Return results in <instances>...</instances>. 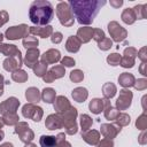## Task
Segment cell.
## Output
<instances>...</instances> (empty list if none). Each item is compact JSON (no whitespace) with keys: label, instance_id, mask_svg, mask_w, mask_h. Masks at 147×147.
<instances>
[{"label":"cell","instance_id":"obj_1","mask_svg":"<svg viewBox=\"0 0 147 147\" xmlns=\"http://www.w3.org/2000/svg\"><path fill=\"white\" fill-rule=\"evenodd\" d=\"M106 5V1H99V0H70L69 6L71 8V11L75 14L77 21L79 24L88 25L93 22L94 17L99 13V9Z\"/></svg>","mask_w":147,"mask_h":147},{"label":"cell","instance_id":"obj_2","mask_svg":"<svg viewBox=\"0 0 147 147\" xmlns=\"http://www.w3.org/2000/svg\"><path fill=\"white\" fill-rule=\"evenodd\" d=\"M54 15L53 6L49 1L37 0L33 1L29 9V17L33 24L37 25H47Z\"/></svg>","mask_w":147,"mask_h":147},{"label":"cell","instance_id":"obj_3","mask_svg":"<svg viewBox=\"0 0 147 147\" xmlns=\"http://www.w3.org/2000/svg\"><path fill=\"white\" fill-rule=\"evenodd\" d=\"M56 14L62 25L70 26L74 24V15L69 6V2H60L56 6Z\"/></svg>","mask_w":147,"mask_h":147},{"label":"cell","instance_id":"obj_4","mask_svg":"<svg viewBox=\"0 0 147 147\" xmlns=\"http://www.w3.org/2000/svg\"><path fill=\"white\" fill-rule=\"evenodd\" d=\"M108 30L115 41H122L126 37V31L117 22H110L108 24Z\"/></svg>","mask_w":147,"mask_h":147},{"label":"cell","instance_id":"obj_5","mask_svg":"<svg viewBox=\"0 0 147 147\" xmlns=\"http://www.w3.org/2000/svg\"><path fill=\"white\" fill-rule=\"evenodd\" d=\"M29 31V26L25 24H21L18 26H11L6 31V37L8 39H18L24 37Z\"/></svg>","mask_w":147,"mask_h":147},{"label":"cell","instance_id":"obj_6","mask_svg":"<svg viewBox=\"0 0 147 147\" xmlns=\"http://www.w3.org/2000/svg\"><path fill=\"white\" fill-rule=\"evenodd\" d=\"M23 115H24V117H31L33 121L39 122L42 116V109L40 107H36V106L29 103L23 107Z\"/></svg>","mask_w":147,"mask_h":147},{"label":"cell","instance_id":"obj_7","mask_svg":"<svg viewBox=\"0 0 147 147\" xmlns=\"http://www.w3.org/2000/svg\"><path fill=\"white\" fill-rule=\"evenodd\" d=\"M15 132L21 136V140L24 141V142H29V141H31L32 138H33L32 131L29 129V126H28L25 123H20L18 125H16Z\"/></svg>","mask_w":147,"mask_h":147},{"label":"cell","instance_id":"obj_8","mask_svg":"<svg viewBox=\"0 0 147 147\" xmlns=\"http://www.w3.org/2000/svg\"><path fill=\"white\" fill-rule=\"evenodd\" d=\"M131 99H132V93L130 91L123 90L119 93V98L117 99V107L119 109H125L130 106L131 103Z\"/></svg>","mask_w":147,"mask_h":147},{"label":"cell","instance_id":"obj_9","mask_svg":"<svg viewBox=\"0 0 147 147\" xmlns=\"http://www.w3.org/2000/svg\"><path fill=\"white\" fill-rule=\"evenodd\" d=\"M20 102L17 99L15 98H9L7 99L1 106H0V111L2 114H6V111H11V113H15V109L18 107Z\"/></svg>","mask_w":147,"mask_h":147},{"label":"cell","instance_id":"obj_10","mask_svg":"<svg viewBox=\"0 0 147 147\" xmlns=\"http://www.w3.org/2000/svg\"><path fill=\"white\" fill-rule=\"evenodd\" d=\"M39 56V51L37 48L29 49L25 56V65L29 68H33L34 64H37V60Z\"/></svg>","mask_w":147,"mask_h":147},{"label":"cell","instance_id":"obj_11","mask_svg":"<svg viewBox=\"0 0 147 147\" xmlns=\"http://www.w3.org/2000/svg\"><path fill=\"white\" fill-rule=\"evenodd\" d=\"M41 60H42L44 63L46 62V64L47 63H54V62L60 60V52L56 51V49H49L47 53H45L42 55Z\"/></svg>","mask_w":147,"mask_h":147},{"label":"cell","instance_id":"obj_12","mask_svg":"<svg viewBox=\"0 0 147 147\" xmlns=\"http://www.w3.org/2000/svg\"><path fill=\"white\" fill-rule=\"evenodd\" d=\"M29 31H30L31 33H33V34L40 36V37H42V38H46V37H48V36L52 33L53 29H52V26H49V25H46V26H44V28L31 26V28H29Z\"/></svg>","mask_w":147,"mask_h":147},{"label":"cell","instance_id":"obj_13","mask_svg":"<svg viewBox=\"0 0 147 147\" xmlns=\"http://www.w3.org/2000/svg\"><path fill=\"white\" fill-rule=\"evenodd\" d=\"M62 118L59 115H51L48 116L47 121H46V126L48 127V130H55L57 127H61L62 125Z\"/></svg>","mask_w":147,"mask_h":147},{"label":"cell","instance_id":"obj_14","mask_svg":"<svg viewBox=\"0 0 147 147\" xmlns=\"http://www.w3.org/2000/svg\"><path fill=\"white\" fill-rule=\"evenodd\" d=\"M101 127H102L101 130H102L103 136H106L109 139L114 138L116 136V133L121 130V129H116L114 125H109V124H103V125H101Z\"/></svg>","mask_w":147,"mask_h":147},{"label":"cell","instance_id":"obj_15","mask_svg":"<svg viewBox=\"0 0 147 147\" xmlns=\"http://www.w3.org/2000/svg\"><path fill=\"white\" fill-rule=\"evenodd\" d=\"M79 47H80V40L77 37L71 36L68 39V41H67V49L69 52H72L74 53V52H77L79 49Z\"/></svg>","mask_w":147,"mask_h":147},{"label":"cell","instance_id":"obj_16","mask_svg":"<svg viewBox=\"0 0 147 147\" xmlns=\"http://www.w3.org/2000/svg\"><path fill=\"white\" fill-rule=\"evenodd\" d=\"M78 37H80L82 41L86 42L88 41L91 38H92V34H93V29L92 28H80L77 32Z\"/></svg>","mask_w":147,"mask_h":147},{"label":"cell","instance_id":"obj_17","mask_svg":"<svg viewBox=\"0 0 147 147\" xmlns=\"http://www.w3.org/2000/svg\"><path fill=\"white\" fill-rule=\"evenodd\" d=\"M72 98L76 101H78V102H83L87 98V91H86V88L78 87V88L72 91Z\"/></svg>","mask_w":147,"mask_h":147},{"label":"cell","instance_id":"obj_18","mask_svg":"<svg viewBox=\"0 0 147 147\" xmlns=\"http://www.w3.org/2000/svg\"><path fill=\"white\" fill-rule=\"evenodd\" d=\"M39 144L41 147H55L56 138L53 136H42L39 140Z\"/></svg>","mask_w":147,"mask_h":147},{"label":"cell","instance_id":"obj_19","mask_svg":"<svg viewBox=\"0 0 147 147\" xmlns=\"http://www.w3.org/2000/svg\"><path fill=\"white\" fill-rule=\"evenodd\" d=\"M118 82H119L121 85H123L125 87H129V86L134 85V78H133V76L130 75V74H126V72H124L122 76H119Z\"/></svg>","mask_w":147,"mask_h":147},{"label":"cell","instance_id":"obj_20","mask_svg":"<svg viewBox=\"0 0 147 147\" xmlns=\"http://www.w3.org/2000/svg\"><path fill=\"white\" fill-rule=\"evenodd\" d=\"M82 136H83L84 140L91 145H95L99 141V133L96 131H90L87 133H83Z\"/></svg>","mask_w":147,"mask_h":147},{"label":"cell","instance_id":"obj_21","mask_svg":"<svg viewBox=\"0 0 147 147\" xmlns=\"http://www.w3.org/2000/svg\"><path fill=\"white\" fill-rule=\"evenodd\" d=\"M122 20L126 24H132L136 21V16H134V13H133L132 8H127L122 13Z\"/></svg>","mask_w":147,"mask_h":147},{"label":"cell","instance_id":"obj_22","mask_svg":"<svg viewBox=\"0 0 147 147\" xmlns=\"http://www.w3.org/2000/svg\"><path fill=\"white\" fill-rule=\"evenodd\" d=\"M54 107H55V109L57 111H67L65 109L69 108L70 106H69V102H68V100L65 98L59 96L57 100H56V102H55V105H54Z\"/></svg>","mask_w":147,"mask_h":147},{"label":"cell","instance_id":"obj_23","mask_svg":"<svg viewBox=\"0 0 147 147\" xmlns=\"http://www.w3.org/2000/svg\"><path fill=\"white\" fill-rule=\"evenodd\" d=\"M146 8H147V5H139V6L133 7L132 10L134 13L136 18H139V20L145 18L146 17Z\"/></svg>","mask_w":147,"mask_h":147},{"label":"cell","instance_id":"obj_24","mask_svg":"<svg viewBox=\"0 0 147 147\" xmlns=\"http://www.w3.org/2000/svg\"><path fill=\"white\" fill-rule=\"evenodd\" d=\"M26 99L29 100V101H31V102H38L39 101V98H40V95H39V91L37 90V88H34V87H31V88H29V90H26Z\"/></svg>","mask_w":147,"mask_h":147},{"label":"cell","instance_id":"obj_25","mask_svg":"<svg viewBox=\"0 0 147 147\" xmlns=\"http://www.w3.org/2000/svg\"><path fill=\"white\" fill-rule=\"evenodd\" d=\"M42 99L47 103L53 102L54 99H55V91L53 88H45L44 92H42Z\"/></svg>","mask_w":147,"mask_h":147},{"label":"cell","instance_id":"obj_26","mask_svg":"<svg viewBox=\"0 0 147 147\" xmlns=\"http://www.w3.org/2000/svg\"><path fill=\"white\" fill-rule=\"evenodd\" d=\"M90 109H91L92 113L99 114L101 111V109H102V100H100V99L92 100L91 103H90Z\"/></svg>","mask_w":147,"mask_h":147},{"label":"cell","instance_id":"obj_27","mask_svg":"<svg viewBox=\"0 0 147 147\" xmlns=\"http://www.w3.org/2000/svg\"><path fill=\"white\" fill-rule=\"evenodd\" d=\"M21 65H22L21 62H18V61H17V62H14L13 59H7V60L3 62V67H5V69H6V70H10V71H13V70L20 68Z\"/></svg>","mask_w":147,"mask_h":147},{"label":"cell","instance_id":"obj_28","mask_svg":"<svg viewBox=\"0 0 147 147\" xmlns=\"http://www.w3.org/2000/svg\"><path fill=\"white\" fill-rule=\"evenodd\" d=\"M23 45L24 47L32 49V48H36V46L38 45V40L34 37H26L25 39H23Z\"/></svg>","mask_w":147,"mask_h":147},{"label":"cell","instance_id":"obj_29","mask_svg":"<svg viewBox=\"0 0 147 147\" xmlns=\"http://www.w3.org/2000/svg\"><path fill=\"white\" fill-rule=\"evenodd\" d=\"M48 74L51 75V77H52L53 79H54V78H60V77H62V76L64 75V69H63L62 67H60V65L53 67Z\"/></svg>","mask_w":147,"mask_h":147},{"label":"cell","instance_id":"obj_30","mask_svg":"<svg viewBox=\"0 0 147 147\" xmlns=\"http://www.w3.org/2000/svg\"><path fill=\"white\" fill-rule=\"evenodd\" d=\"M115 92H116L115 85L108 83V84H106V85L103 86V94H105L106 98H111V96H114V95H115Z\"/></svg>","mask_w":147,"mask_h":147},{"label":"cell","instance_id":"obj_31","mask_svg":"<svg viewBox=\"0 0 147 147\" xmlns=\"http://www.w3.org/2000/svg\"><path fill=\"white\" fill-rule=\"evenodd\" d=\"M46 68H47V64H45L44 62L37 63L36 67H33L36 76H44V74H46Z\"/></svg>","mask_w":147,"mask_h":147},{"label":"cell","instance_id":"obj_32","mask_svg":"<svg viewBox=\"0 0 147 147\" xmlns=\"http://www.w3.org/2000/svg\"><path fill=\"white\" fill-rule=\"evenodd\" d=\"M105 101H106V111H105V115H106V117L108 119H113L117 115V111L111 106H109V102H107V100H105Z\"/></svg>","mask_w":147,"mask_h":147},{"label":"cell","instance_id":"obj_33","mask_svg":"<svg viewBox=\"0 0 147 147\" xmlns=\"http://www.w3.org/2000/svg\"><path fill=\"white\" fill-rule=\"evenodd\" d=\"M80 124H82V130L83 131H86V130H88V127L91 126V124H92V119L87 116V115H82L80 116Z\"/></svg>","mask_w":147,"mask_h":147},{"label":"cell","instance_id":"obj_34","mask_svg":"<svg viewBox=\"0 0 147 147\" xmlns=\"http://www.w3.org/2000/svg\"><path fill=\"white\" fill-rule=\"evenodd\" d=\"M13 79L16 80V82L22 83V82H24V80L28 79V76H26V74H25L24 71L20 70V71H15V72L13 74Z\"/></svg>","mask_w":147,"mask_h":147},{"label":"cell","instance_id":"obj_35","mask_svg":"<svg viewBox=\"0 0 147 147\" xmlns=\"http://www.w3.org/2000/svg\"><path fill=\"white\" fill-rule=\"evenodd\" d=\"M70 78H71V80H74V82H80L83 78H84V75H83V72L80 71V70H75V71H72L71 72V75H70Z\"/></svg>","mask_w":147,"mask_h":147},{"label":"cell","instance_id":"obj_36","mask_svg":"<svg viewBox=\"0 0 147 147\" xmlns=\"http://www.w3.org/2000/svg\"><path fill=\"white\" fill-rule=\"evenodd\" d=\"M93 38H94V40H96L98 42H100L103 38H105V33H103V31L102 30H100V29H93Z\"/></svg>","mask_w":147,"mask_h":147},{"label":"cell","instance_id":"obj_37","mask_svg":"<svg viewBox=\"0 0 147 147\" xmlns=\"http://www.w3.org/2000/svg\"><path fill=\"white\" fill-rule=\"evenodd\" d=\"M18 121V117L16 116V114L15 113H13V114H9V115H5V123L6 124H14V123H16Z\"/></svg>","mask_w":147,"mask_h":147},{"label":"cell","instance_id":"obj_38","mask_svg":"<svg viewBox=\"0 0 147 147\" xmlns=\"http://www.w3.org/2000/svg\"><path fill=\"white\" fill-rule=\"evenodd\" d=\"M107 61L111 64V65H117L121 62V56L118 54H111L110 56H108Z\"/></svg>","mask_w":147,"mask_h":147},{"label":"cell","instance_id":"obj_39","mask_svg":"<svg viewBox=\"0 0 147 147\" xmlns=\"http://www.w3.org/2000/svg\"><path fill=\"white\" fill-rule=\"evenodd\" d=\"M99 47L101 49H108L111 47V40L110 39H107V38H103L100 42H99Z\"/></svg>","mask_w":147,"mask_h":147},{"label":"cell","instance_id":"obj_40","mask_svg":"<svg viewBox=\"0 0 147 147\" xmlns=\"http://www.w3.org/2000/svg\"><path fill=\"white\" fill-rule=\"evenodd\" d=\"M117 122L121 124V125H126L127 123H130V117L125 114H119L118 117H117Z\"/></svg>","mask_w":147,"mask_h":147},{"label":"cell","instance_id":"obj_41","mask_svg":"<svg viewBox=\"0 0 147 147\" xmlns=\"http://www.w3.org/2000/svg\"><path fill=\"white\" fill-rule=\"evenodd\" d=\"M121 63H122V65L123 67H125V68H127V67H133V63H134V61H133V59H129L127 56H125L123 60H121Z\"/></svg>","mask_w":147,"mask_h":147},{"label":"cell","instance_id":"obj_42","mask_svg":"<svg viewBox=\"0 0 147 147\" xmlns=\"http://www.w3.org/2000/svg\"><path fill=\"white\" fill-rule=\"evenodd\" d=\"M7 21H8V14H7V11H5V10L0 11V26L3 25Z\"/></svg>","mask_w":147,"mask_h":147},{"label":"cell","instance_id":"obj_43","mask_svg":"<svg viewBox=\"0 0 147 147\" xmlns=\"http://www.w3.org/2000/svg\"><path fill=\"white\" fill-rule=\"evenodd\" d=\"M61 63H62L63 65H67V67H72V65L75 64V61H74L72 59H70V57H64V59L61 61Z\"/></svg>","mask_w":147,"mask_h":147},{"label":"cell","instance_id":"obj_44","mask_svg":"<svg viewBox=\"0 0 147 147\" xmlns=\"http://www.w3.org/2000/svg\"><path fill=\"white\" fill-rule=\"evenodd\" d=\"M51 39H52L53 42H56L57 44V42H60L62 40V34L60 32H55V33H53V36H52Z\"/></svg>","mask_w":147,"mask_h":147},{"label":"cell","instance_id":"obj_45","mask_svg":"<svg viewBox=\"0 0 147 147\" xmlns=\"http://www.w3.org/2000/svg\"><path fill=\"white\" fill-rule=\"evenodd\" d=\"M137 83H138V84H134L136 88H138V90H144V88L146 87V80H145V79H140V80H138Z\"/></svg>","mask_w":147,"mask_h":147},{"label":"cell","instance_id":"obj_46","mask_svg":"<svg viewBox=\"0 0 147 147\" xmlns=\"http://www.w3.org/2000/svg\"><path fill=\"white\" fill-rule=\"evenodd\" d=\"M99 147H113V142L109 140V139H105L100 142Z\"/></svg>","mask_w":147,"mask_h":147},{"label":"cell","instance_id":"obj_47","mask_svg":"<svg viewBox=\"0 0 147 147\" xmlns=\"http://www.w3.org/2000/svg\"><path fill=\"white\" fill-rule=\"evenodd\" d=\"M137 126L139 129H144L145 127V115H142L138 121H137Z\"/></svg>","mask_w":147,"mask_h":147},{"label":"cell","instance_id":"obj_48","mask_svg":"<svg viewBox=\"0 0 147 147\" xmlns=\"http://www.w3.org/2000/svg\"><path fill=\"white\" fill-rule=\"evenodd\" d=\"M110 5H111L113 7H115V8H117V7H121V6L123 5V1H122V0H118V1H110Z\"/></svg>","mask_w":147,"mask_h":147},{"label":"cell","instance_id":"obj_49","mask_svg":"<svg viewBox=\"0 0 147 147\" xmlns=\"http://www.w3.org/2000/svg\"><path fill=\"white\" fill-rule=\"evenodd\" d=\"M2 83H3V77L0 75V95L2 94Z\"/></svg>","mask_w":147,"mask_h":147},{"label":"cell","instance_id":"obj_50","mask_svg":"<svg viewBox=\"0 0 147 147\" xmlns=\"http://www.w3.org/2000/svg\"><path fill=\"white\" fill-rule=\"evenodd\" d=\"M1 147H13V145H11V144H9V142H7V144H3Z\"/></svg>","mask_w":147,"mask_h":147},{"label":"cell","instance_id":"obj_51","mask_svg":"<svg viewBox=\"0 0 147 147\" xmlns=\"http://www.w3.org/2000/svg\"><path fill=\"white\" fill-rule=\"evenodd\" d=\"M2 138H3V132H2V131H0V140H1Z\"/></svg>","mask_w":147,"mask_h":147},{"label":"cell","instance_id":"obj_52","mask_svg":"<svg viewBox=\"0 0 147 147\" xmlns=\"http://www.w3.org/2000/svg\"><path fill=\"white\" fill-rule=\"evenodd\" d=\"M25 147H36V146H34V145H26Z\"/></svg>","mask_w":147,"mask_h":147},{"label":"cell","instance_id":"obj_53","mask_svg":"<svg viewBox=\"0 0 147 147\" xmlns=\"http://www.w3.org/2000/svg\"><path fill=\"white\" fill-rule=\"evenodd\" d=\"M3 125V123H2V121H1V118H0V127Z\"/></svg>","mask_w":147,"mask_h":147},{"label":"cell","instance_id":"obj_54","mask_svg":"<svg viewBox=\"0 0 147 147\" xmlns=\"http://www.w3.org/2000/svg\"><path fill=\"white\" fill-rule=\"evenodd\" d=\"M1 40H2V34L0 33V42H1Z\"/></svg>","mask_w":147,"mask_h":147}]
</instances>
